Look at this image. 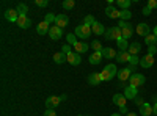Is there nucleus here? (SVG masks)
I'll use <instances>...</instances> for the list:
<instances>
[{"mask_svg": "<svg viewBox=\"0 0 157 116\" xmlns=\"http://www.w3.org/2000/svg\"><path fill=\"white\" fill-rule=\"evenodd\" d=\"M91 33H93V32H91V27H90V25H85V24L77 25L75 30H74V35H75L80 41H86V38H90Z\"/></svg>", "mask_w": 157, "mask_h": 116, "instance_id": "1", "label": "nucleus"}, {"mask_svg": "<svg viewBox=\"0 0 157 116\" xmlns=\"http://www.w3.org/2000/svg\"><path fill=\"white\" fill-rule=\"evenodd\" d=\"M105 39L107 41H112V39H115V41H118V39H121L123 38V33H121V28L118 27V25H115V27H110L109 30H105Z\"/></svg>", "mask_w": 157, "mask_h": 116, "instance_id": "2", "label": "nucleus"}, {"mask_svg": "<svg viewBox=\"0 0 157 116\" xmlns=\"http://www.w3.org/2000/svg\"><path fill=\"white\" fill-rule=\"evenodd\" d=\"M118 27L121 28V33H123V39H129V38H132V35H134V27L130 25L129 22H126V21H120V24H118Z\"/></svg>", "mask_w": 157, "mask_h": 116, "instance_id": "3", "label": "nucleus"}, {"mask_svg": "<svg viewBox=\"0 0 157 116\" xmlns=\"http://www.w3.org/2000/svg\"><path fill=\"white\" fill-rule=\"evenodd\" d=\"M146 82V77L143 75V74H138V72H134L132 75H130V79H129V85H132L135 88L138 86H143Z\"/></svg>", "mask_w": 157, "mask_h": 116, "instance_id": "4", "label": "nucleus"}, {"mask_svg": "<svg viewBox=\"0 0 157 116\" xmlns=\"http://www.w3.org/2000/svg\"><path fill=\"white\" fill-rule=\"evenodd\" d=\"M135 71L132 69V68H130V66H127V68H123L121 71H118V79H120V82L121 83H124V82H127L129 79H130V75H132Z\"/></svg>", "mask_w": 157, "mask_h": 116, "instance_id": "5", "label": "nucleus"}, {"mask_svg": "<svg viewBox=\"0 0 157 116\" xmlns=\"http://www.w3.org/2000/svg\"><path fill=\"white\" fill-rule=\"evenodd\" d=\"M123 94H124V97H126L127 100H135V99L138 97V88L129 85V86L124 88V93H123Z\"/></svg>", "mask_w": 157, "mask_h": 116, "instance_id": "6", "label": "nucleus"}, {"mask_svg": "<svg viewBox=\"0 0 157 116\" xmlns=\"http://www.w3.org/2000/svg\"><path fill=\"white\" fill-rule=\"evenodd\" d=\"M61 36H63V28H60L58 25H52L50 30H49V38H50V39L58 41Z\"/></svg>", "mask_w": 157, "mask_h": 116, "instance_id": "7", "label": "nucleus"}, {"mask_svg": "<svg viewBox=\"0 0 157 116\" xmlns=\"http://www.w3.org/2000/svg\"><path fill=\"white\" fill-rule=\"evenodd\" d=\"M135 32L138 36H143V38H146L149 33H151V28H149V25L145 24V22H140L137 27H135Z\"/></svg>", "mask_w": 157, "mask_h": 116, "instance_id": "8", "label": "nucleus"}, {"mask_svg": "<svg viewBox=\"0 0 157 116\" xmlns=\"http://www.w3.org/2000/svg\"><path fill=\"white\" fill-rule=\"evenodd\" d=\"M61 100H63V97H60V96H49L46 99V108H52V110H54L55 107L60 105Z\"/></svg>", "mask_w": 157, "mask_h": 116, "instance_id": "9", "label": "nucleus"}, {"mask_svg": "<svg viewBox=\"0 0 157 116\" xmlns=\"http://www.w3.org/2000/svg\"><path fill=\"white\" fill-rule=\"evenodd\" d=\"M140 66H141V68H145V69L152 68V66H154V55L146 54L145 57H143V58L140 60Z\"/></svg>", "mask_w": 157, "mask_h": 116, "instance_id": "10", "label": "nucleus"}, {"mask_svg": "<svg viewBox=\"0 0 157 116\" xmlns=\"http://www.w3.org/2000/svg\"><path fill=\"white\" fill-rule=\"evenodd\" d=\"M112 102L113 104L120 108V107H126V102H127V99L124 97V94H121V93H116L113 97H112Z\"/></svg>", "mask_w": 157, "mask_h": 116, "instance_id": "11", "label": "nucleus"}, {"mask_svg": "<svg viewBox=\"0 0 157 116\" xmlns=\"http://www.w3.org/2000/svg\"><path fill=\"white\" fill-rule=\"evenodd\" d=\"M68 24H69V17L66 14H57L55 25H58L60 28H64V27H68Z\"/></svg>", "mask_w": 157, "mask_h": 116, "instance_id": "12", "label": "nucleus"}, {"mask_svg": "<svg viewBox=\"0 0 157 116\" xmlns=\"http://www.w3.org/2000/svg\"><path fill=\"white\" fill-rule=\"evenodd\" d=\"M3 16H5V19L10 21V22H17V21H19V13H17L16 9H11V8L5 11Z\"/></svg>", "mask_w": 157, "mask_h": 116, "instance_id": "13", "label": "nucleus"}, {"mask_svg": "<svg viewBox=\"0 0 157 116\" xmlns=\"http://www.w3.org/2000/svg\"><path fill=\"white\" fill-rule=\"evenodd\" d=\"M66 57H68V63L72 64V66H78V64L82 63V57L78 55V54H75V52H71Z\"/></svg>", "mask_w": 157, "mask_h": 116, "instance_id": "14", "label": "nucleus"}, {"mask_svg": "<svg viewBox=\"0 0 157 116\" xmlns=\"http://www.w3.org/2000/svg\"><path fill=\"white\" fill-rule=\"evenodd\" d=\"M138 113H140L141 116H151V114H154V111H152V105L149 104V102H145V104L140 107Z\"/></svg>", "mask_w": 157, "mask_h": 116, "instance_id": "15", "label": "nucleus"}, {"mask_svg": "<svg viewBox=\"0 0 157 116\" xmlns=\"http://www.w3.org/2000/svg\"><path fill=\"white\" fill-rule=\"evenodd\" d=\"M91 32H93L96 36H99V35H105V27L101 24V22H94L93 25H91Z\"/></svg>", "mask_w": 157, "mask_h": 116, "instance_id": "16", "label": "nucleus"}, {"mask_svg": "<svg viewBox=\"0 0 157 116\" xmlns=\"http://www.w3.org/2000/svg\"><path fill=\"white\" fill-rule=\"evenodd\" d=\"M118 55V50L112 49V47H104L102 49V57L107 58V60H112V58H116Z\"/></svg>", "mask_w": 157, "mask_h": 116, "instance_id": "17", "label": "nucleus"}, {"mask_svg": "<svg viewBox=\"0 0 157 116\" xmlns=\"http://www.w3.org/2000/svg\"><path fill=\"white\" fill-rule=\"evenodd\" d=\"M21 28H24V30H27V28H30V25H32V19L30 17H27V16H19V21L16 22Z\"/></svg>", "mask_w": 157, "mask_h": 116, "instance_id": "18", "label": "nucleus"}, {"mask_svg": "<svg viewBox=\"0 0 157 116\" xmlns=\"http://www.w3.org/2000/svg\"><path fill=\"white\" fill-rule=\"evenodd\" d=\"M49 25H50V24H47L46 21L39 22V24L36 25V33H38V35H47V33H49V30H50Z\"/></svg>", "mask_w": 157, "mask_h": 116, "instance_id": "19", "label": "nucleus"}, {"mask_svg": "<svg viewBox=\"0 0 157 116\" xmlns=\"http://www.w3.org/2000/svg\"><path fill=\"white\" fill-rule=\"evenodd\" d=\"M105 14H107V17H110V19H120V9H116V8H113L112 5H109V6L105 8Z\"/></svg>", "mask_w": 157, "mask_h": 116, "instance_id": "20", "label": "nucleus"}, {"mask_svg": "<svg viewBox=\"0 0 157 116\" xmlns=\"http://www.w3.org/2000/svg\"><path fill=\"white\" fill-rule=\"evenodd\" d=\"M88 47H90V46L86 44V41H78V43L74 46V50H75V54L80 55V54H85V52H86Z\"/></svg>", "mask_w": 157, "mask_h": 116, "instance_id": "21", "label": "nucleus"}, {"mask_svg": "<svg viewBox=\"0 0 157 116\" xmlns=\"http://www.w3.org/2000/svg\"><path fill=\"white\" fill-rule=\"evenodd\" d=\"M86 82H88L90 85H99V83H101L102 80H101V75H99L98 72H91V74L88 75Z\"/></svg>", "mask_w": 157, "mask_h": 116, "instance_id": "22", "label": "nucleus"}, {"mask_svg": "<svg viewBox=\"0 0 157 116\" xmlns=\"http://www.w3.org/2000/svg\"><path fill=\"white\" fill-rule=\"evenodd\" d=\"M141 50V44L138 43V41H134L132 44H129V49H127V52L130 54V55H137L138 52Z\"/></svg>", "mask_w": 157, "mask_h": 116, "instance_id": "23", "label": "nucleus"}, {"mask_svg": "<svg viewBox=\"0 0 157 116\" xmlns=\"http://www.w3.org/2000/svg\"><path fill=\"white\" fill-rule=\"evenodd\" d=\"M102 58H104L102 57V52H93V54L90 55L88 61H90V64H99Z\"/></svg>", "mask_w": 157, "mask_h": 116, "instance_id": "24", "label": "nucleus"}, {"mask_svg": "<svg viewBox=\"0 0 157 116\" xmlns=\"http://www.w3.org/2000/svg\"><path fill=\"white\" fill-rule=\"evenodd\" d=\"M129 60H130V54L127 52H120V50H118V55H116V61L118 63H129Z\"/></svg>", "mask_w": 157, "mask_h": 116, "instance_id": "25", "label": "nucleus"}, {"mask_svg": "<svg viewBox=\"0 0 157 116\" xmlns=\"http://www.w3.org/2000/svg\"><path fill=\"white\" fill-rule=\"evenodd\" d=\"M68 61V57L64 55L61 50L60 52H57V54H54V63H57V64H63V63H66Z\"/></svg>", "mask_w": 157, "mask_h": 116, "instance_id": "26", "label": "nucleus"}, {"mask_svg": "<svg viewBox=\"0 0 157 116\" xmlns=\"http://www.w3.org/2000/svg\"><path fill=\"white\" fill-rule=\"evenodd\" d=\"M104 69H105V71L113 77V79L118 75V69H116V64H115V63H109V64H105V68H104Z\"/></svg>", "mask_w": 157, "mask_h": 116, "instance_id": "27", "label": "nucleus"}, {"mask_svg": "<svg viewBox=\"0 0 157 116\" xmlns=\"http://www.w3.org/2000/svg\"><path fill=\"white\" fill-rule=\"evenodd\" d=\"M14 9L19 13V16H27V13H29V6L25 3H17Z\"/></svg>", "mask_w": 157, "mask_h": 116, "instance_id": "28", "label": "nucleus"}, {"mask_svg": "<svg viewBox=\"0 0 157 116\" xmlns=\"http://www.w3.org/2000/svg\"><path fill=\"white\" fill-rule=\"evenodd\" d=\"M116 47H118V50H120V52H126V50L129 49V43L121 38V39L116 41Z\"/></svg>", "mask_w": 157, "mask_h": 116, "instance_id": "29", "label": "nucleus"}, {"mask_svg": "<svg viewBox=\"0 0 157 116\" xmlns=\"http://www.w3.org/2000/svg\"><path fill=\"white\" fill-rule=\"evenodd\" d=\"M116 5L120 9H129V6L132 5V2L130 0H116Z\"/></svg>", "mask_w": 157, "mask_h": 116, "instance_id": "30", "label": "nucleus"}, {"mask_svg": "<svg viewBox=\"0 0 157 116\" xmlns=\"http://www.w3.org/2000/svg\"><path fill=\"white\" fill-rule=\"evenodd\" d=\"M130 17H132V13H130L129 9H120V19L121 21H129Z\"/></svg>", "mask_w": 157, "mask_h": 116, "instance_id": "31", "label": "nucleus"}, {"mask_svg": "<svg viewBox=\"0 0 157 116\" xmlns=\"http://www.w3.org/2000/svg\"><path fill=\"white\" fill-rule=\"evenodd\" d=\"M140 64V58L137 57V55H130V60H129V66L132 68L134 71H135V68Z\"/></svg>", "mask_w": 157, "mask_h": 116, "instance_id": "32", "label": "nucleus"}, {"mask_svg": "<svg viewBox=\"0 0 157 116\" xmlns=\"http://www.w3.org/2000/svg\"><path fill=\"white\" fill-rule=\"evenodd\" d=\"M145 43H146V46H148V47H149V46H155V43H157V38H155V35L149 33V35L145 38Z\"/></svg>", "mask_w": 157, "mask_h": 116, "instance_id": "33", "label": "nucleus"}, {"mask_svg": "<svg viewBox=\"0 0 157 116\" xmlns=\"http://www.w3.org/2000/svg\"><path fill=\"white\" fill-rule=\"evenodd\" d=\"M66 41H68V44H69V46H72V47H74V46L78 43V38H77L74 33H69V35L66 36Z\"/></svg>", "mask_w": 157, "mask_h": 116, "instance_id": "34", "label": "nucleus"}, {"mask_svg": "<svg viewBox=\"0 0 157 116\" xmlns=\"http://www.w3.org/2000/svg\"><path fill=\"white\" fill-rule=\"evenodd\" d=\"M99 75H101V80H102V82H110V80L113 79V77H112V75H110L105 69H102V71L99 72Z\"/></svg>", "mask_w": 157, "mask_h": 116, "instance_id": "35", "label": "nucleus"}, {"mask_svg": "<svg viewBox=\"0 0 157 116\" xmlns=\"http://www.w3.org/2000/svg\"><path fill=\"white\" fill-rule=\"evenodd\" d=\"M61 6H63L64 9H72V8L75 6V2H74V0H64V2L61 3Z\"/></svg>", "mask_w": 157, "mask_h": 116, "instance_id": "36", "label": "nucleus"}, {"mask_svg": "<svg viewBox=\"0 0 157 116\" xmlns=\"http://www.w3.org/2000/svg\"><path fill=\"white\" fill-rule=\"evenodd\" d=\"M91 47H93V50H94V52H102V44L98 41V39H94L93 43H91Z\"/></svg>", "mask_w": 157, "mask_h": 116, "instance_id": "37", "label": "nucleus"}, {"mask_svg": "<svg viewBox=\"0 0 157 116\" xmlns=\"http://www.w3.org/2000/svg\"><path fill=\"white\" fill-rule=\"evenodd\" d=\"M94 22H96V19H94L93 16H91V14H88V16L83 19V24H85V25H90V27H91V25H93Z\"/></svg>", "mask_w": 157, "mask_h": 116, "instance_id": "38", "label": "nucleus"}, {"mask_svg": "<svg viewBox=\"0 0 157 116\" xmlns=\"http://www.w3.org/2000/svg\"><path fill=\"white\" fill-rule=\"evenodd\" d=\"M33 3L36 6H39V8H44V6L49 5V0H33Z\"/></svg>", "mask_w": 157, "mask_h": 116, "instance_id": "39", "label": "nucleus"}, {"mask_svg": "<svg viewBox=\"0 0 157 116\" xmlns=\"http://www.w3.org/2000/svg\"><path fill=\"white\" fill-rule=\"evenodd\" d=\"M55 14H52V13H47V14H46V17H44V21L47 22V24H52V22H55Z\"/></svg>", "mask_w": 157, "mask_h": 116, "instance_id": "40", "label": "nucleus"}, {"mask_svg": "<svg viewBox=\"0 0 157 116\" xmlns=\"http://www.w3.org/2000/svg\"><path fill=\"white\" fill-rule=\"evenodd\" d=\"M61 52H63L64 55H68V54H71V52H72V49H71V46H69V44H64V46L61 47Z\"/></svg>", "mask_w": 157, "mask_h": 116, "instance_id": "41", "label": "nucleus"}, {"mask_svg": "<svg viewBox=\"0 0 157 116\" xmlns=\"http://www.w3.org/2000/svg\"><path fill=\"white\" fill-rule=\"evenodd\" d=\"M149 9H155L157 8V0H148V5H146Z\"/></svg>", "mask_w": 157, "mask_h": 116, "instance_id": "42", "label": "nucleus"}, {"mask_svg": "<svg viewBox=\"0 0 157 116\" xmlns=\"http://www.w3.org/2000/svg\"><path fill=\"white\" fill-rule=\"evenodd\" d=\"M44 116H57V113H55V110H52V108H46Z\"/></svg>", "mask_w": 157, "mask_h": 116, "instance_id": "43", "label": "nucleus"}, {"mask_svg": "<svg viewBox=\"0 0 157 116\" xmlns=\"http://www.w3.org/2000/svg\"><path fill=\"white\" fill-rule=\"evenodd\" d=\"M155 52H157V46H149L148 47V54L149 55H155Z\"/></svg>", "mask_w": 157, "mask_h": 116, "instance_id": "44", "label": "nucleus"}, {"mask_svg": "<svg viewBox=\"0 0 157 116\" xmlns=\"http://www.w3.org/2000/svg\"><path fill=\"white\" fill-rule=\"evenodd\" d=\"M134 102H135V104H137V105H138V107H141V105H143V104H145V99H141V97H140V96H138V97H137V99H135V100H134Z\"/></svg>", "mask_w": 157, "mask_h": 116, "instance_id": "45", "label": "nucleus"}, {"mask_svg": "<svg viewBox=\"0 0 157 116\" xmlns=\"http://www.w3.org/2000/svg\"><path fill=\"white\" fill-rule=\"evenodd\" d=\"M151 11H152V9H149L148 6H145V8H143V11H141V13H143V14H145V16H149V14H151Z\"/></svg>", "mask_w": 157, "mask_h": 116, "instance_id": "46", "label": "nucleus"}, {"mask_svg": "<svg viewBox=\"0 0 157 116\" xmlns=\"http://www.w3.org/2000/svg\"><path fill=\"white\" fill-rule=\"evenodd\" d=\"M121 113L126 116V114L129 113V111H127V107H120V114H121Z\"/></svg>", "mask_w": 157, "mask_h": 116, "instance_id": "47", "label": "nucleus"}, {"mask_svg": "<svg viewBox=\"0 0 157 116\" xmlns=\"http://www.w3.org/2000/svg\"><path fill=\"white\" fill-rule=\"evenodd\" d=\"M155 99V102H154V105H152V111H154V114L157 116V97H154Z\"/></svg>", "mask_w": 157, "mask_h": 116, "instance_id": "48", "label": "nucleus"}, {"mask_svg": "<svg viewBox=\"0 0 157 116\" xmlns=\"http://www.w3.org/2000/svg\"><path fill=\"white\" fill-rule=\"evenodd\" d=\"M126 116H137V113H135V111H129Z\"/></svg>", "mask_w": 157, "mask_h": 116, "instance_id": "49", "label": "nucleus"}, {"mask_svg": "<svg viewBox=\"0 0 157 116\" xmlns=\"http://www.w3.org/2000/svg\"><path fill=\"white\" fill-rule=\"evenodd\" d=\"M152 35H155V38H157V25H155V27L152 28Z\"/></svg>", "mask_w": 157, "mask_h": 116, "instance_id": "50", "label": "nucleus"}, {"mask_svg": "<svg viewBox=\"0 0 157 116\" xmlns=\"http://www.w3.org/2000/svg\"><path fill=\"white\" fill-rule=\"evenodd\" d=\"M110 116H123V114H120V113H112Z\"/></svg>", "mask_w": 157, "mask_h": 116, "instance_id": "51", "label": "nucleus"}, {"mask_svg": "<svg viewBox=\"0 0 157 116\" xmlns=\"http://www.w3.org/2000/svg\"><path fill=\"white\" fill-rule=\"evenodd\" d=\"M77 116H85V114H77Z\"/></svg>", "mask_w": 157, "mask_h": 116, "instance_id": "52", "label": "nucleus"}, {"mask_svg": "<svg viewBox=\"0 0 157 116\" xmlns=\"http://www.w3.org/2000/svg\"><path fill=\"white\" fill-rule=\"evenodd\" d=\"M155 46H157V43H155Z\"/></svg>", "mask_w": 157, "mask_h": 116, "instance_id": "53", "label": "nucleus"}]
</instances>
